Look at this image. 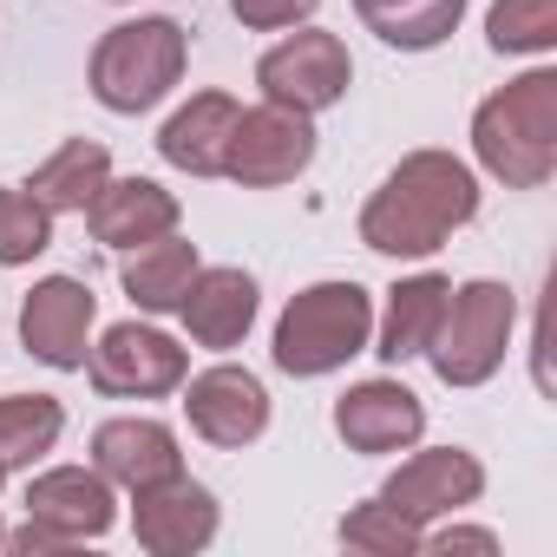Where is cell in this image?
I'll list each match as a JSON object with an SVG mask.
<instances>
[{
	"label": "cell",
	"instance_id": "6da1fadb",
	"mask_svg": "<svg viewBox=\"0 0 557 557\" xmlns=\"http://www.w3.org/2000/svg\"><path fill=\"white\" fill-rule=\"evenodd\" d=\"M479 216V171L453 151H407L381 184L374 197L361 203V243L374 256H394V262H426L440 256L466 223Z\"/></svg>",
	"mask_w": 557,
	"mask_h": 557
},
{
	"label": "cell",
	"instance_id": "7a4b0ae2",
	"mask_svg": "<svg viewBox=\"0 0 557 557\" xmlns=\"http://www.w3.org/2000/svg\"><path fill=\"white\" fill-rule=\"evenodd\" d=\"M472 158L505 190H544L557 177V66H531L479 99Z\"/></svg>",
	"mask_w": 557,
	"mask_h": 557
},
{
	"label": "cell",
	"instance_id": "3957f363",
	"mask_svg": "<svg viewBox=\"0 0 557 557\" xmlns=\"http://www.w3.org/2000/svg\"><path fill=\"white\" fill-rule=\"evenodd\" d=\"M368 342H374V296L348 275H329V283H309L283 302L269 361L289 381H322V374H342L355 355H368Z\"/></svg>",
	"mask_w": 557,
	"mask_h": 557
},
{
	"label": "cell",
	"instance_id": "277c9868",
	"mask_svg": "<svg viewBox=\"0 0 557 557\" xmlns=\"http://www.w3.org/2000/svg\"><path fill=\"white\" fill-rule=\"evenodd\" d=\"M184 66H190V34L164 14H138V21H119V27L99 34L86 86L106 112L138 119V112H151L177 92Z\"/></svg>",
	"mask_w": 557,
	"mask_h": 557
},
{
	"label": "cell",
	"instance_id": "5b68a950",
	"mask_svg": "<svg viewBox=\"0 0 557 557\" xmlns=\"http://www.w3.org/2000/svg\"><path fill=\"white\" fill-rule=\"evenodd\" d=\"M511 329H518V296L492 275H472V283L446 289L440 329L420 361L440 374V387H485L511 355Z\"/></svg>",
	"mask_w": 557,
	"mask_h": 557
},
{
	"label": "cell",
	"instance_id": "8992f818",
	"mask_svg": "<svg viewBox=\"0 0 557 557\" xmlns=\"http://www.w3.org/2000/svg\"><path fill=\"white\" fill-rule=\"evenodd\" d=\"M256 86L269 106H289L302 119H322L348 99L355 86V60H348V40L329 34V27H296L283 34L262 60H256Z\"/></svg>",
	"mask_w": 557,
	"mask_h": 557
},
{
	"label": "cell",
	"instance_id": "52a82bcc",
	"mask_svg": "<svg viewBox=\"0 0 557 557\" xmlns=\"http://www.w3.org/2000/svg\"><path fill=\"white\" fill-rule=\"evenodd\" d=\"M315 164V119L289 106H243L223 145V177L243 190H283Z\"/></svg>",
	"mask_w": 557,
	"mask_h": 557
},
{
	"label": "cell",
	"instance_id": "ba28073f",
	"mask_svg": "<svg viewBox=\"0 0 557 557\" xmlns=\"http://www.w3.org/2000/svg\"><path fill=\"white\" fill-rule=\"evenodd\" d=\"M190 374V348L151 322H119L86 348V381L106 400H164Z\"/></svg>",
	"mask_w": 557,
	"mask_h": 557
},
{
	"label": "cell",
	"instance_id": "9c48e42d",
	"mask_svg": "<svg viewBox=\"0 0 557 557\" xmlns=\"http://www.w3.org/2000/svg\"><path fill=\"white\" fill-rule=\"evenodd\" d=\"M381 505H394L400 518H413L420 531L426 524H440V518H459L466 505H479L485 498V466H479V453H466V446H407V459L387 472V485L374 492Z\"/></svg>",
	"mask_w": 557,
	"mask_h": 557
},
{
	"label": "cell",
	"instance_id": "30bf717a",
	"mask_svg": "<svg viewBox=\"0 0 557 557\" xmlns=\"http://www.w3.org/2000/svg\"><path fill=\"white\" fill-rule=\"evenodd\" d=\"M99 329V296L79 283V275H40L21 302V348L53 368V374H79L86 348Z\"/></svg>",
	"mask_w": 557,
	"mask_h": 557
},
{
	"label": "cell",
	"instance_id": "8fae6325",
	"mask_svg": "<svg viewBox=\"0 0 557 557\" xmlns=\"http://www.w3.org/2000/svg\"><path fill=\"white\" fill-rule=\"evenodd\" d=\"M177 394H184L190 433L203 446H216V453H243V446H256L269 433V387L249 368H236V361H216L203 374H184Z\"/></svg>",
	"mask_w": 557,
	"mask_h": 557
},
{
	"label": "cell",
	"instance_id": "7c38bea8",
	"mask_svg": "<svg viewBox=\"0 0 557 557\" xmlns=\"http://www.w3.org/2000/svg\"><path fill=\"white\" fill-rule=\"evenodd\" d=\"M216 531H223V505H216V492L197 485L190 472L132 492V537H138V550H151V557H197V550L216 544Z\"/></svg>",
	"mask_w": 557,
	"mask_h": 557
},
{
	"label": "cell",
	"instance_id": "4fadbf2b",
	"mask_svg": "<svg viewBox=\"0 0 557 557\" xmlns=\"http://www.w3.org/2000/svg\"><path fill=\"white\" fill-rule=\"evenodd\" d=\"M335 433L348 453L361 459H387V453H407L420 446L426 433V400L394 381V374H374V381H355L342 400H335Z\"/></svg>",
	"mask_w": 557,
	"mask_h": 557
},
{
	"label": "cell",
	"instance_id": "5bb4252c",
	"mask_svg": "<svg viewBox=\"0 0 557 557\" xmlns=\"http://www.w3.org/2000/svg\"><path fill=\"white\" fill-rule=\"evenodd\" d=\"M256 309H262V289H256V275H249V269H236V262H203V269L190 275L184 302H177V322H184L190 348H203V355H230V348L249 342Z\"/></svg>",
	"mask_w": 557,
	"mask_h": 557
},
{
	"label": "cell",
	"instance_id": "9a60e30c",
	"mask_svg": "<svg viewBox=\"0 0 557 557\" xmlns=\"http://www.w3.org/2000/svg\"><path fill=\"white\" fill-rule=\"evenodd\" d=\"M27 518H47L73 544H99L119 524V485L99 466H47L27 479Z\"/></svg>",
	"mask_w": 557,
	"mask_h": 557
},
{
	"label": "cell",
	"instance_id": "2e32d148",
	"mask_svg": "<svg viewBox=\"0 0 557 557\" xmlns=\"http://www.w3.org/2000/svg\"><path fill=\"white\" fill-rule=\"evenodd\" d=\"M92 466L132 498V492H145V485L177 479V472H184V446H177V433H171L164 420H151V413H125V420L92 426Z\"/></svg>",
	"mask_w": 557,
	"mask_h": 557
},
{
	"label": "cell",
	"instance_id": "e0dca14e",
	"mask_svg": "<svg viewBox=\"0 0 557 557\" xmlns=\"http://www.w3.org/2000/svg\"><path fill=\"white\" fill-rule=\"evenodd\" d=\"M184 223V203L177 190H164L158 177H106V190L86 203V230L106 243V249H138V243H158Z\"/></svg>",
	"mask_w": 557,
	"mask_h": 557
},
{
	"label": "cell",
	"instance_id": "ac0fdd59",
	"mask_svg": "<svg viewBox=\"0 0 557 557\" xmlns=\"http://www.w3.org/2000/svg\"><path fill=\"white\" fill-rule=\"evenodd\" d=\"M446 275L440 269H420V275H400V283L387 289V309L374 315V342L368 355H381L387 368H407L426 355L433 329H440V309H446Z\"/></svg>",
	"mask_w": 557,
	"mask_h": 557
},
{
	"label": "cell",
	"instance_id": "d6986e66",
	"mask_svg": "<svg viewBox=\"0 0 557 557\" xmlns=\"http://www.w3.org/2000/svg\"><path fill=\"white\" fill-rule=\"evenodd\" d=\"M236 99L230 92H190L164 125H158V158L184 177H223V145L236 125Z\"/></svg>",
	"mask_w": 557,
	"mask_h": 557
},
{
	"label": "cell",
	"instance_id": "ffe728a7",
	"mask_svg": "<svg viewBox=\"0 0 557 557\" xmlns=\"http://www.w3.org/2000/svg\"><path fill=\"white\" fill-rule=\"evenodd\" d=\"M197 269H203L197 243L171 230V236H158V243L125 249L119 283H125L132 309H145V315H177V302H184V289H190V275H197Z\"/></svg>",
	"mask_w": 557,
	"mask_h": 557
},
{
	"label": "cell",
	"instance_id": "44dd1931",
	"mask_svg": "<svg viewBox=\"0 0 557 557\" xmlns=\"http://www.w3.org/2000/svg\"><path fill=\"white\" fill-rule=\"evenodd\" d=\"M355 21L394 53H433L459 34L466 0H355Z\"/></svg>",
	"mask_w": 557,
	"mask_h": 557
},
{
	"label": "cell",
	"instance_id": "7402d4cb",
	"mask_svg": "<svg viewBox=\"0 0 557 557\" xmlns=\"http://www.w3.org/2000/svg\"><path fill=\"white\" fill-rule=\"evenodd\" d=\"M106 177H112V151H106L99 138H66L47 164H34L27 190H34L53 216H86V203L106 190Z\"/></svg>",
	"mask_w": 557,
	"mask_h": 557
},
{
	"label": "cell",
	"instance_id": "603a6c76",
	"mask_svg": "<svg viewBox=\"0 0 557 557\" xmlns=\"http://www.w3.org/2000/svg\"><path fill=\"white\" fill-rule=\"evenodd\" d=\"M66 433V407L53 394H0V466L34 472Z\"/></svg>",
	"mask_w": 557,
	"mask_h": 557
},
{
	"label": "cell",
	"instance_id": "cb8c5ba5",
	"mask_svg": "<svg viewBox=\"0 0 557 557\" xmlns=\"http://www.w3.org/2000/svg\"><path fill=\"white\" fill-rule=\"evenodd\" d=\"M485 47L498 60H544L557 47V0H492Z\"/></svg>",
	"mask_w": 557,
	"mask_h": 557
},
{
	"label": "cell",
	"instance_id": "d4e9b609",
	"mask_svg": "<svg viewBox=\"0 0 557 557\" xmlns=\"http://www.w3.org/2000/svg\"><path fill=\"white\" fill-rule=\"evenodd\" d=\"M53 249V210L27 184H0V269H27Z\"/></svg>",
	"mask_w": 557,
	"mask_h": 557
},
{
	"label": "cell",
	"instance_id": "484cf974",
	"mask_svg": "<svg viewBox=\"0 0 557 557\" xmlns=\"http://www.w3.org/2000/svg\"><path fill=\"white\" fill-rule=\"evenodd\" d=\"M335 537L348 544V550H361V557H420V524L413 518H400L394 505H381V498H361V505H348V518L335 524Z\"/></svg>",
	"mask_w": 557,
	"mask_h": 557
},
{
	"label": "cell",
	"instance_id": "4316f807",
	"mask_svg": "<svg viewBox=\"0 0 557 557\" xmlns=\"http://www.w3.org/2000/svg\"><path fill=\"white\" fill-rule=\"evenodd\" d=\"M322 0H230V14L249 27V34H289V27H309Z\"/></svg>",
	"mask_w": 557,
	"mask_h": 557
},
{
	"label": "cell",
	"instance_id": "83f0119b",
	"mask_svg": "<svg viewBox=\"0 0 557 557\" xmlns=\"http://www.w3.org/2000/svg\"><path fill=\"white\" fill-rule=\"evenodd\" d=\"M0 550H14V557H66V550H79L66 531H53L47 518H27V524H14L8 537H0Z\"/></svg>",
	"mask_w": 557,
	"mask_h": 557
},
{
	"label": "cell",
	"instance_id": "f1b7e54d",
	"mask_svg": "<svg viewBox=\"0 0 557 557\" xmlns=\"http://www.w3.org/2000/svg\"><path fill=\"white\" fill-rule=\"evenodd\" d=\"M420 550H498V531H485V524H459V518H440V531L426 524Z\"/></svg>",
	"mask_w": 557,
	"mask_h": 557
},
{
	"label": "cell",
	"instance_id": "f546056e",
	"mask_svg": "<svg viewBox=\"0 0 557 557\" xmlns=\"http://www.w3.org/2000/svg\"><path fill=\"white\" fill-rule=\"evenodd\" d=\"M0 485H8V466H0Z\"/></svg>",
	"mask_w": 557,
	"mask_h": 557
},
{
	"label": "cell",
	"instance_id": "4dcf8cb0",
	"mask_svg": "<svg viewBox=\"0 0 557 557\" xmlns=\"http://www.w3.org/2000/svg\"><path fill=\"white\" fill-rule=\"evenodd\" d=\"M0 537H8V524H0Z\"/></svg>",
	"mask_w": 557,
	"mask_h": 557
}]
</instances>
